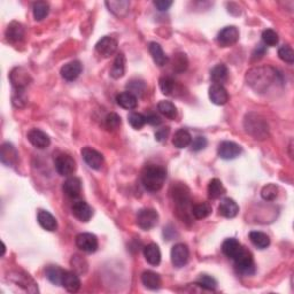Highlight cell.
Returning a JSON list of instances; mask_svg holds the SVG:
<instances>
[{
  "label": "cell",
  "instance_id": "27",
  "mask_svg": "<svg viewBox=\"0 0 294 294\" xmlns=\"http://www.w3.org/2000/svg\"><path fill=\"white\" fill-rule=\"evenodd\" d=\"M145 260L152 266H159L161 262V251L156 244H149L144 248Z\"/></svg>",
  "mask_w": 294,
  "mask_h": 294
},
{
  "label": "cell",
  "instance_id": "1",
  "mask_svg": "<svg viewBox=\"0 0 294 294\" xmlns=\"http://www.w3.org/2000/svg\"><path fill=\"white\" fill-rule=\"evenodd\" d=\"M279 74L269 66H261L249 69L246 74V82L256 92H266L274 83L278 82Z\"/></svg>",
  "mask_w": 294,
  "mask_h": 294
},
{
  "label": "cell",
  "instance_id": "47",
  "mask_svg": "<svg viewBox=\"0 0 294 294\" xmlns=\"http://www.w3.org/2000/svg\"><path fill=\"white\" fill-rule=\"evenodd\" d=\"M105 126L108 130H116L121 126V117L116 113H109L105 119Z\"/></svg>",
  "mask_w": 294,
  "mask_h": 294
},
{
  "label": "cell",
  "instance_id": "28",
  "mask_svg": "<svg viewBox=\"0 0 294 294\" xmlns=\"http://www.w3.org/2000/svg\"><path fill=\"white\" fill-rule=\"evenodd\" d=\"M126 73V57L123 53H119L114 60L113 67L110 69V77L114 79H120Z\"/></svg>",
  "mask_w": 294,
  "mask_h": 294
},
{
  "label": "cell",
  "instance_id": "45",
  "mask_svg": "<svg viewBox=\"0 0 294 294\" xmlns=\"http://www.w3.org/2000/svg\"><path fill=\"white\" fill-rule=\"evenodd\" d=\"M160 89L162 91V93L165 95H171L172 92L175 91L176 82L171 77H162L160 78Z\"/></svg>",
  "mask_w": 294,
  "mask_h": 294
},
{
  "label": "cell",
  "instance_id": "39",
  "mask_svg": "<svg viewBox=\"0 0 294 294\" xmlns=\"http://www.w3.org/2000/svg\"><path fill=\"white\" fill-rule=\"evenodd\" d=\"M32 12H34V17L36 21H42L49 15L50 6L46 1H37L32 6Z\"/></svg>",
  "mask_w": 294,
  "mask_h": 294
},
{
  "label": "cell",
  "instance_id": "20",
  "mask_svg": "<svg viewBox=\"0 0 294 294\" xmlns=\"http://www.w3.org/2000/svg\"><path fill=\"white\" fill-rule=\"evenodd\" d=\"M62 190H64L66 196L72 198V199H76L82 193V182L77 177H69L65 181Z\"/></svg>",
  "mask_w": 294,
  "mask_h": 294
},
{
  "label": "cell",
  "instance_id": "31",
  "mask_svg": "<svg viewBox=\"0 0 294 294\" xmlns=\"http://www.w3.org/2000/svg\"><path fill=\"white\" fill-rule=\"evenodd\" d=\"M192 143V136L186 129H179L175 132L174 138H172V144L177 148H185Z\"/></svg>",
  "mask_w": 294,
  "mask_h": 294
},
{
  "label": "cell",
  "instance_id": "19",
  "mask_svg": "<svg viewBox=\"0 0 294 294\" xmlns=\"http://www.w3.org/2000/svg\"><path fill=\"white\" fill-rule=\"evenodd\" d=\"M219 213L220 215L224 216L226 219L236 218L239 213V206L236 201L231 198H224L220 200L219 205Z\"/></svg>",
  "mask_w": 294,
  "mask_h": 294
},
{
  "label": "cell",
  "instance_id": "33",
  "mask_svg": "<svg viewBox=\"0 0 294 294\" xmlns=\"http://www.w3.org/2000/svg\"><path fill=\"white\" fill-rule=\"evenodd\" d=\"M207 192H208L209 199L215 200V199H219V198L224 196V194H225V192H226V190H225V187H224L223 183L220 182V179L213 178L208 184Z\"/></svg>",
  "mask_w": 294,
  "mask_h": 294
},
{
  "label": "cell",
  "instance_id": "34",
  "mask_svg": "<svg viewBox=\"0 0 294 294\" xmlns=\"http://www.w3.org/2000/svg\"><path fill=\"white\" fill-rule=\"evenodd\" d=\"M249 240L259 249H266L270 245V238L260 231H252L249 233Z\"/></svg>",
  "mask_w": 294,
  "mask_h": 294
},
{
  "label": "cell",
  "instance_id": "11",
  "mask_svg": "<svg viewBox=\"0 0 294 294\" xmlns=\"http://www.w3.org/2000/svg\"><path fill=\"white\" fill-rule=\"evenodd\" d=\"M28 141L31 143V145H34L36 148L38 149H45L51 144V138L50 136L44 132L40 129H31L27 135Z\"/></svg>",
  "mask_w": 294,
  "mask_h": 294
},
{
  "label": "cell",
  "instance_id": "4",
  "mask_svg": "<svg viewBox=\"0 0 294 294\" xmlns=\"http://www.w3.org/2000/svg\"><path fill=\"white\" fill-rule=\"evenodd\" d=\"M234 261V267L239 274L245 276H251L255 273V262L252 253L248 249L244 248Z\"/></svg>",
  "mask_w": 294,
  "mask_h": 294
},
{
  "label": "cell",
  "instance_id": "29",
  "mask_svg": "<svg viewBox=\"0 0 294 294\" xmlns=\"http://www.w3.org/2000/svg\"><path fill=\"white\" fill-rule=\"evenodd\" d=\"M227 76H229V71H227L226 66L223 64L216 65L211 71V79L213 83L219 84V85H223V83L226 82Z\"/></svg>",
  "mask_w": 294,
  "mask_h": 294
},
{
  "label": "cell",
  "instance_id": "26",
  "mask_svg": "<svg viewBox=\"0 0 294 294\" xmlns=\"http://www.w3.org/2000/svg\"><path fill=\"white\" fill-rule=\"evenodd\" d=\"M142 283L145 288L149 290H157L161 288V277L159 274L154 273L152 270L144 271L142 274Z\"/></svg>",
  "mask_w": 294,
  "mask_h": 294
},
{
  "label": "cell",
  "instance_id": "24",
  "mask_svg": "<svg viewBox=\"0 0 294 294\" xmlns=\"http://www.w3.org/2000/svg\"><path fill=\"white\" fill-rule=\"evenodd\" d=\"M61 285L64 286V288L67 290L68 292L75 293L80 289V285H82V283H80L79 276L77 275L76 273H74V271H67V270H66L65 275H64V278H62Z\"/></svg>",
  "mask_w": 294,
  "mask_h": 294
},
{
  "label": "cell",
  "instance_id": "21",
  "mask_svg": "<svg viewBox=\"0 0 294 294\" xmlns=\"http://www.w3.org/2000/svg\"><path fill=\"white\" fill-rule=\"evenodd\" d=\"M25 35L24 27L20 22L14 21L12 23H9L8 27L6 29V38L10 43H20L23 40Z\"/></svg>",
  "mask_w": 294,
  "mask_h": 294
},
{
  "label": "cell",
  "instance_id": "17",
  "mask_svg": "<svg viewBox=\"0 0 294 294\" xmlns=\"http://www.w3.org/2000/svg\"><path fill=\"white\" fill-rule=\"evenodd\" d=\"M1 162L7 167H14L18 161V152L10 143H3L0 152Z\"/></svg>",
  "mask_w": 294,
  "mask_h": 294
},
{
  "label": "cell",
  "instance_id": "13",
  "mask_svg": "<svg viewBox=\"0 0 294 294\" xmlns=\"http://www.w3.org/2000/svg\"><path fill=\"white\" fill-rule=\"evenodd\" d=\"M82 156L83 160L85 161V163L90 168L94 169V170L101 169L102 164H104V156H102V154L99 153L98 150L91 148V147H84L82 149Z\"/></svg>",
  "mask_w": 294,
  "mask_h": 294
},
{
  "label": "cell",
  "instance_id": "8",
  "mask_svg": "<svg viewBox=\"0 0 294 294\" xmlns=\"http://www.w3.org/2000/svg\"><path fill=\"white\" fill-rule=\"evenodd\" d=\"M239 37H240V32H239L238 28L234 25H230V27H225L219 32L218 43L222 47H229L238 42Z\"/></svg>",
  "mask_w": 294,
  "mask_h": 294
},
{
  "label": "cell",
  "instance_id": "52",
  "mask_svg": "<svg viewBox=\"0 0 294 294\" xmlns=\"http://www.w3.org/2000/svg\"><path fill=\"white\" fill-rule=\"evenodd\" d=\"M169 134H170V129H169L168 127L159 129V130L155 132V139L157 142L163 143V142L167 141Z\"/></svg>",
  "mask_w": 294,
  "mask_h": 294
},
{
  "label": "cell",
  "instance_id": "51",
  "mask_svg": "<svg viewBox=\"0 0 294 294\" xmlns=\"http://www.w3.org/2000/svg\"><path fill=\"white\" fill-rule=\"evenodd\" d=\"M145 117H146V123L150 124V126H160V124L162 123L161 117L155 113L147 114V115H145Z\"/></svg>",
  "mask_w": 294,
  "mask_h": 294
},
{
  "label": "cell",
  "instance_id": "7",
  "mask_svg": "<svg viewBox=\"0 0 294 294\" xmlns=\"http://www.w3.org/2000/svg\"><path fill=\"white\" fill-rule=\"evenodd\" d=\"M241 147L237 143L225 141L222 142L218 147V154L220 159L230 161L234 160L241 154Z\"/></svg>",
  "mask_w": 294,
  "mask_h": 294
},
{
  "label": "cell",
  "instance_id": "32",
  "mask_svg": "<svg viewBox=\"0 0 294 294\" xmlns=\"http://www.w3.org/2000/svg\"><path fill=\"white\" fill-rule=\"evenodd\" d=\"M148 50H149V53L152 55L154 62L157 66H160V67H162V66L167 65L168 62V57L165 55V53L163 52L162 47H161L160 44H157L155 42L150 43L149 46H148Z\"/></svg>",
  "mask_w": 294,
  "mask_h": 294
},
{
  "label": "cell",
  "instance_id": "36",
  "mask_svg": "<svg viewBox=\"0 0 294 294\" xmlns=\"http://www.w3.org/2000/svg\"><path fill=\"white\" fill-rule=\"evenodd\" d=\"M14 282L16 283V284L23 286V288L27 290L28 292L30 293H36L38 292V289H37V285L36 283L34 282V279H32L30 276L24 274V275H21V274H17L16 276H14Z\"/></svg>",
  "mask_w": 294,
  "mask_h": 294
},
{
  "label": "cell",
  "instance_id": "40",
  "mask_svg": "<svg viewBox=\"0 0 294 294\" xmlns=\"http://www.w3.org/2000/svg\"><path fill=\"white\" fill-rule=\"evenodd\" d=\"M196 285H199L202 289L208 290V291H214V290L218 288V282H216L212 276L200 275V277L197 281Z\"/></svg>",
  "mask_w": 294,
  "mask_h": 294
},
{
  "label": "cell",
  "instance_id": "16",
  "mask_svg": "<svg viewBox=\"0 0 294 294\" xmlns=\"http://www.w3.org/2000/svg\"><path fill=\"white\" fill-rule=\"evenodd\" d=\"M117 50V42L113 37L105 36L95 44V51L98 54H100L104 58H109Z\"/></svg>",
  "mask_w": 294,
  "mask_h": 294
},
{
  "label": "cell",
  "instance_id": "37",
  "mask_svg": "<svg viewBox=\"0 0 294 294\" xmlns=\"http://www.w3.org/2000/svg\"><path fill=\"white\" fill-rule=\"evenodd\" d=\"M212 211H213L212 206L209 202H200V204H197L193 206L191 213H192V215L197 220H202L211 215Z\"/></svg>",
  "mask_w": 294,
  "mask_h": 294
},
{
  "label": "cell",
  "instance_id": "49",
  "mask_svg": "<svg viewBox=\"0 0 294 294\" xmlns=\"http://www.w3.org/2000/svg\"><path fill=\"white\" fill-rule=\"evenodd\" d=\"M206 146H207V139L202 137V136H198L191 143V147H192V150H194V152H199V150L204 149Z\"/></svg>",
  "mask_w": 294,
  "mask_h": 294
},
{
  "label": "cell",
  "instance_id": "50",
  "mask_svg": "<svg viewBox=\"0 0 294 294\" xmlns=\"http://www.w3.org/2000/svg\"><path fill=\"white\" fill-rule=\"evenodd\" d=\"M178 67H181V68H179V71H181V72L185 71V69H186V67H187V59L185 57V54L181 53V54H177V57H176L175 68L178 71Z\"/></svg>",
  "mask_w": 294,
  "mask_h": 294
},
{
  "label": "cell",
  "instance_id": "22",
  "mask_svg": "<svg viewBox=\"0 0 294 294\" xmlns=\"http://www.w3.org/2000/svg\"><path fill=\"white\" fill-rule=\"evenodd\" d=\"M244 248H245L244 246H242L240 242L234 238L226 239L222 245V252L224 253V255L227 256L231 260L236 259Z\"/></svg>",
  "mask_w": 294,
  "mask_h": 294
},
{
  "label": "cell",
  "instance_id": "54",
  "mask_svg": "<svg viewBox=\"0 0 294 294\" xmlns=\"http://www.w3.org/2000/svg\"><path fill=\"white\" fill-rule=\"evenodd\" d=\"M264 53H266V47H264V44H263V45H262V44H261V45H259V46L256 47L255 51H254V53H253V59H254V60H256V59L262 58Z\"/></svg>",
  "mask_w": 294,
  "mask_h": 294
},
{
  "label": "cell",
  "instance_id": "48",
  "mask_svg": "<svg viewBox=\"0 0 294 294\" xmlns=\"http://www.w3.org/2000/svg\"><path fill=\"white\" fill-rule=\"evenodd\" d=\"M24 91L25 90H14L13 104L16 107H23L27 104V97H25Z\"/></svg>",
  "mask_w": 294,
  "mask_h": 294
},
{
  "label": "cell",
  "instance_id": "2",
  "mask_svg": "<svg viewBox=\"0 0 294 294\" xmlns=\"http://www.w3.org/2000/svg\"><path fill=\"white\" fill-rule=\"evenodd\" d=\"M167 179V171L163 167L156 164H148L142 171V184L149 192L160 191Z\"/></svg>",
  "mask_w": 294,
  "mask_h": 294
},
{
  "label": "cell",
  "instance_id": "53",
  "mask_svg": "<svg viewBox=\"0 0 294 294\" xmlns=\"http://www.w3.org/2000/svg\"><path fill=\"white\" fill-rule=\"evenodd\" d=\"M154 5L160 12H164V10H168L172 6V1H170V0H156V1H154Z\"/></svg>",
  "mask_w": 294,
  "mask_h": 294
},
{
  "label": "cell",
  "instance_id": "43",
  "mask_svg": "<svg viewBox=\"0 0 294 294\" xmlns=\"http://www.w3.org/2000/svg\"><path fill=\"white\" fill-rule=\"evenodd\" d=\"M127 89H128V92H130V93L135 95V97H137V95H142L144 93L146 85L143 80L132 79L129 82V84L127 85Z\"/></svg>",
  "mask_w": 294,
  "mask_h": 294
},
{
  "label": "cell",
  "instance_id": "23",
  "mask_svg": "<svg viewBox=\"0 0 294 294\" xmlns=\"http://www.w3.org/2000/svg\"><path fill=\"white\" fill-rule=\"evenodd\" d=\"M37 220H38L39 225L43 227L44 230L50 231V232H53L58 229V223L57 220H55L54 216L51 214L50 212L44 211V209H40L37 214Z\"/></svg>",
  "mask_w": 294,
  "mask_h": 294
},
{
  "label": "cell",
  "instance_id": "12",
  "mask_svg": "<svg viewBox=\"0 0 294 294\" xmlns=\"http://www.w3.org/2000/svg\"><path fill=\"white\" fill-rule=\"evenodd\" d=\"M98 238L92 233H79L76 237V246L85 253H94L98 249Z\"/></svg>",
  "mask_w": 294,
  "mask_h": 294
},
{
  "label": "cell",
  "instance_id": "14",
  "mask_svg": "<svg viewBox=\"0 0 294 294\" xmlns=\"http://www.w3.org/2000/svg\"><path fill=\"white\" fill-rule=\"evenodd\" d=\"M72 212L76 219L82 222H89L93 216V209L86 201L78 200L75 201L72 206Z\"/></svg>",
  "mask_w": 294,
  "mask_h": 294
},
{
  "label": "cell",
  "instance_id": "38",
  "mask_svg": "<svg viewBox=\"0 0 294 294\" xmlns=\"http://www.w3.org/2000/svg\"><path fill=\"white\" fill-rule=\"evenodd\" d=\"M157 109H159V112L162 114V115L168 117V119L174 120L177 117V108H176V106L172 104L171 101H160L159 105H157Z\"/></svg>",
  "mask_w": 294,
  "mask_h": 294
},
{
  "label": "cell",
  "instance_id": "6",
  "mask_svg": "<svg viewBox=\"0 0 294 294\" xmlns=\"http://www.w3.org/2000/svg\"><path fill=\"white\" fill-rule=\"evenodd\" d=\"M55 170L61 176H71L76 171V161L68 154H60L54 161Z\"/></svg>",
  "mask_w": 294,
  "mask_h": 294
},
{
  "label": "cell",
  "instance_id": "10",
  "mask_svg": "<svg viewBox=\"0 0 294 294\" xmlns=\"http://www.w3.org/2000/svg\"><path fill=\"white\" fill-rule=\"evenodd\" d=\"M10 82H12L14 90H25V87L30 83V75L23 67L14 68L9 75Z\"/></svg>",
  "mask_w": 294,
  "mask_h": 294
},
{
  "label": "cell",
  "instance_id": "30",
  "mask_svg": "<svg viewBox=\"0 0 294 294\" xmlns=\"http://www.w3.org/2000/svg\"><path fill=\"white\" fill-rule=\"evenodd\" d=\"M116 102L120 107H122L124 109H129V110L135 109L138 105L137 97H135L134 94L130 93V92H128V91L117 94Z\"/></svg>",
  "mask_w": 294,
  "mask_h": 294
},
{
  "label": "cell",
  "instance_id": "46",
  "mask_svg": "<svg viewBox=\"0 0 294 294\" xmlns=\"http://www.w3.org/2000/svg\"><path fill=\"white\" fill-rule=\"evenodd\" d=\"M278 57L281 60H283L286 64H293L294 62V52L291 46L289 45H283L279 47L278 50Z\"/></svg>",
  "mask_w": 294,
  "mask_h": 294
},
{
  "label": "cell",
  "instance_id": "18",
  "mask_svg": "<svg viewBox=\"0 0 294 294\" xmlns=\"http://www.w3.org/2000/svg\"><path fill=\"white\" fill-rule=\"evenodd\" d=\"M209 99L213 104L218 106H223L229 101V93L225 87L223 85H219V84H213L208 90Z\"/></svg>",
  "mask_w": 294,
  "mask_h": 294
},
{
  "label": "cell",
  "instance_id": "25",
  "mask_svg": "<svg viewBox=\"0 0 294 294\" xmlns=\"http://www.w3.org/2000/svg\"><path fill=\"white\" fill-rule=\"evenodd\" d=\"M106 6L108 7L109 12H112L114 15L117 17H124L129 13V7H130V2L127 0H110V1H106Z\"/></svg>",
  "mask_w": 294,
  "mask_h": 294
},
{
  "label": "cell",
  "instance_id": "35",
  "mask_svg": "<svg viewBox=\"0 0 294 294\" xmlns=\"http://www.w3.org/2000/svg\"><path fill=\"white\" fill-rule=\"evenodd\" d=\"M65 271L66 270H64L59 266H49L45 269L46 278L54 285H61Z\"/></svg>",
  "mask_w": 294,
  "mask_h": 294
},
{
  "label": "cell",
  "instance_id": "3",
  "mask_svg": "<svg viewBox=\"0 0 294 294\" xmlns=\"http://www.w3.org/2000/svg\"><path fill=\"white\" fill-rule=\"evenodd\" d=\"M244 127L247 134L259 141H263L269 135V127H268L267 121L256 113H249L245 116Z\"/></svg>",
  "mask_w": 294,
  "mask_h": 294
},
{
  "label": "cell",
  "instance_id": "44",
  "mask_svg": "<svg viewBox=\"0 0 294 294\" xmlns=\"http://www.w3.org/2000/svg\"><path fill=\"white\" fill-rule=\"evenodd\" d=\"M279 37L273 29H267L262 32V42L266 46H276L278 44Z\"/></svg>",
  "mask_w": 294,
  "mask_h": 294
},
{
  "label": "cell",
  "instance_id": "5",
  "mask_svg": "<svg viewBox=\"0 0 294 294\" xmlns=\"http://www.w3.org/2000/svg\"><path fill=\"white\" fill-rule=\"evenodd\" d=\"M159 223V214L153 208H143L137 213V224L142 230L148 231Z\"/></svg>",
  "mask_w": 294,
  "mask_h": 294
},
{
  "label": "cell",
  "instance_id": "15",
  "mask_svg": "<svg viewBox=\"0 0 294 294\" xmlns=\"http://www.w3.org/2000/svg\"><path fill=\"white\" fill-rule=\"evenodd\" d=\"M82 71H83V66L80 64V61L75 60L62 66L60 74H61V77L65 80H67V82H73V80L78 78V76L80 75Z\"/></svg>",
  "mask_w": 294,
  "mask_h": 294
},
{
  "label": "cell",
  "instance_id": "41",
  "mask_svg": "<svg viewBox=\"0 0 294 294\" xmlns=\"http://www.w3.org/2000/svg\"><path fill=\"white\" fill-rule=\"evenodd\" d=\"M278 196V186L275 184H268L261 191V197L266 201H273Z\"/></svg>",
  "mask_w": 294,
  "mask_h": 294
},
{
  "label": "cell",
  "instance_id": "9",
  "mask_svg": "<svg viewBox=\"0 0 294 294\" xmlns=\"http://www.w3.org/2000/svg\"><path fill=\"white\" fill-rule=\"evenodd\" d=\"M171 262L175 267L177 268H182L185 266V264L189 262V257H190V251L189 247L185 244H179L174 245V247L171 248Z\"/></svg>",
  "mask_w": 294,
  "mask_h": 294
},
{
  "label": "cell",
  "instance_id": "42",
  "mask_svg": "<svg viewBox=\"0 0 294 294\" xmlns=\"http://www.w3.org/2000/svg\"><path fill=\"white\" fill-rule=\"evenodd\" d=\"M128 121L132 128L136 129V130H139V129H142L143 127L145 126L146 117H145V115H143V114H141V113L134 112L129 115Z\"/></svg>",
  "mask_w": 294,
  "mask_h": 294
}]
</instances>
